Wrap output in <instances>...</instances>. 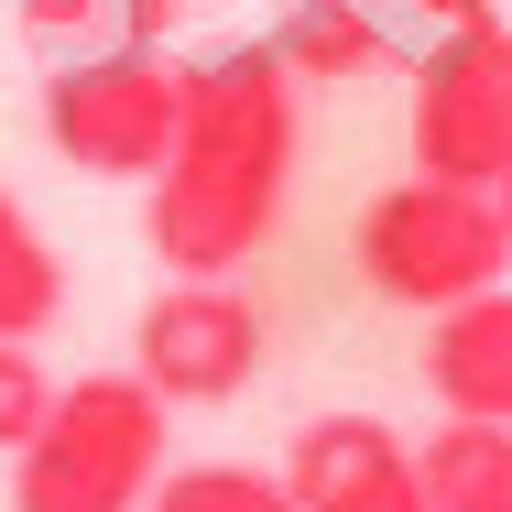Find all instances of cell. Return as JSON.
Masks as SVG:
<instances>
[{
	"label": "cell",
	"mask_w": 512,
	"mask_h": 512,
	"mask_svg": "<svg viewBox=\"0 0 512 512\" xmlns=\"http://www.w3.org/2000/svg\"><path fill=\"white\" fill-rule=\"evenodd\" d=\"M295 142H306V120H295V66H284L273 44H229V55L186 66L175 153H164V175L142 186V240H153V262L229 284V273L273 240V218H284Z\"/></svg>",
	"instance_id": "obj_1"
},
{
	"label": "cell",
	"mask_w": 512,
	"mask_h": 512,
	"mask_svg": "<svg viewBox=\"0 0 512 512\" xmlns=\"http://www.w3.org/2000/svg\"><path fill=\"white\" fill-rule=\"evenodd\" d=\"M164 425H175V404L142 371L55 382V414L11 458V512H142L153 480L175 469L164 458Z\"/></svg>",
	"instance_id": "obj_2"
},
{
	"label": "cell",
	"mask_w": 512,
	"mask_h": 512,
	"mask_svg": "<svg viewBox=\"0 0 512 512\" xmlns=\"http://www.w3.org/2000/svg\"><path fill=\"white\" fill-rule=\"evenodd\" d=\"M349 262H360L371 295H393V306H414V316H447V306L491 295L512 273V229H502V207H491V186L404 175V186H382V197L360 207Z\"/></svg>",
	"instance_id": "obj_3"
},
{
	"label": "cell",
	"mask_w": 512,
	"mask_h": 512,
	"mask_svg": "<svg viewBox=\"0 0 512 512\" xmlns=\"http://www.w3.org/2000/svg\"><path fill=\"white\" fill-rule=\"evenodd\" d=\"M175 120H186V66H164L153 44H88L44 77V142L109 186H153Z\"/></svg>",
	"instance_id": "obj_4"
},
{
	"label": "cell",
	"mask_w": 512,
	"mask_h": 512,
	"mask_svg": "<svg viewBox=\"0 0 512 512\" xmlns=\"http://www.w3.org/2000/svg\"><path fill=\"white\" fill-rule=\"evenodd\" d=\"M404 142H414V175L502 186V164H512V22L469 11V22H447L414 55Z\"/></svg>",
	"instance_id": "obj_5"
},
{
	"label": "cell",
	"mask_w": 512,
	"mask_h": 512,
	"mask_svg": "<svg viewBox=\"0 0 512 512\" xmlns=\"http://www.w3.org/2000/svg\"><path fill=\"white\" fill-rule=\"evenodd\" d=\"M131 371L164 393V404H240L251 371H262V306L240 284H207V273H175L142 327H131Z\"/></svg>",
	"instance_id": "obj_6"
},
{
	"label": "cell",
	"mask_w": 512,
	"mask_h": 512,
	"mask_svg": "<svg viewBox=\"0 0 512 512\" xmlns=\"http://www.w3.org/2000/svg\"><path fill=\"white\" fill-rule=\"evenodd\" d=\"M295 512H425V469L382 414H316L284 447Z\"/></svg>",
	"instance_id": "obj_7"
},
{
	"label": "cell",
	"mask_w": 512,
	"mask_h": 512,
	"mask_svg": "<svg viewBox=\"0 0 512 512\" xmlns=\"http://www.w3.org/2000/svg\"><path fill=\"white\" fill-rule=\"evenodd\" d=\"M436 414H469V425H512V284L469 295V306L425 316V349H414Z\"/></svg>",
	"instance_id": "obj_8"
},
{
	"label": "cell",
	"mask_w": 512,
	"mask_h": 512,
	"mask_svg": "<svg viewBox=\"0 0 512 512\" xmlns=\"http://www.w3.org/2000/svg\"><path fill=\"white\" fill-rule=\"evenodd\" d=\"M414 469H425V502L436 512H512V425L436 414V436L414 447Z\"/></svg>",
	"instance_id": "obj_9"
},
{
	"label": "cell",
	"mask_w": 512,
	"mask_h": 512,
	"mask_svg": "<svg viewBox=\"0 0 512 512\" xmlns=\"http://www.w3.org/2000/svg\"><path fill=\"white\" fill-rule=\"evenodd\" d=\"M273 55H284L295 77H371L393 44H382V22H371L360 0H295V11L273 22Z\"/></svg>",
	"instance_id": "obj_10"
},
{
	"label": "cell",
	"mask_w": 512,
	"mask_h": 512,
	"mask_svg": "<svg viewBox=\"0 0 512 512\" xmlns=\"http://www.w3.org/2000/svg\"><path fill=\"white\" fill-rule=\"evenodd\" d=\"M55 316H66V262L22 218V197H0V338H44Z\"/></svg>",
	"instance_id": "obj_11"
},
{
	"label": "cell",
	"mask_w": 512,
	"mask_h": 512,
	"mask_svg": "<svg viewBox=\"0 0 512 512\" xmlns=\"http://www.w3.org/2000/svg\"><path fill=\"white\" fill-rule=\"evenodd\" d=\"M142 512H295V491H284V469H251V458H186L153 480Z\"/></svg>",
	"instance_id": "obj_12"
},
{
	"label": "cell",
	"mask_w": 512,
	"mask_h": 512,
	"mask_svg": "<svg viewBox=\"0 0 512 512\" xmlns=\"http://www.w3.org/2000/svg\"><path fill=\"white\" fill-rule=\"evenodd\" d=\"M44 414H55V371L33 360V338H0V458H22Z\"/></svg>",
	"instance_id": "obj_13"
},
{
	"label": "cell",
	"mask_w": 512,
	"mask_h": 512,
	"mask_svg": "<svg viewBox=\"0 0 512 512\" xmlns=\"http://www.w3.org/2000/svg\"><path fill=\"white\" fill-rule=\"evenodd\" d=\"M22 22L33 33H77V22H99V0H22Z\"/></svg>",
	"instance_id": "obj_14"
},
{
	"label": "cell",
	"mask_w": 512,
	"mask_h": 512,
	"mask_svg": "<svg viewBox=\"0 0 512 512\" xmlns=\"http://www.w3.org/2000/svg\"><path fill=\"white\" fill-rule=\"evenodd\" d=\"M491 207H502V229H512V164H502V186H491Z\"/></svg>",
	"instance_id": "obj_15"
},
{
	"label": "cell",
	"mask_w": 512,
	"mask_h": 512,
	"mask_svg": "<svg viewBox=\"0 0 512 512\" xmlns=\"http://www.w3.org/2000/svg\"><path fill=\"white\" fill-rule=\"evenodd\" d=\"M425 512H436V502H425Z\"/></svg>",
	"instance_id": "obj_16"
}]
</instances>
